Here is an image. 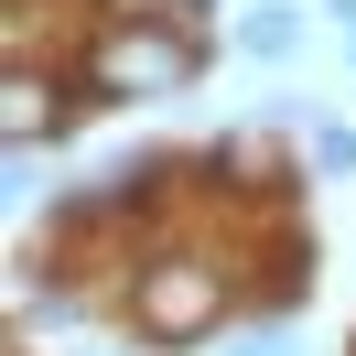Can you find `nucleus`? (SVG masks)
<instances>
[{
	"instance_id": "f257e3e1",
	"label": "nucleus",
	"mask_w": 356,
	"mask_h": 356,
	"mask_svg": "<svg viewBox=\"0 0 356 356\" xmlns=\"http://www.w3.org/2000/svg\"><path fill=\"white\" fill-rule=\"evenodd\" d=\"M238 291H248V259H227L216 238H173L130 281V334L152 356H195V346H216L238 324Z\"/></svg>"
},
{
	"instance_id": "f03ea898",
	"label": "nucleus",
	"mask_w": 356,
	"mask_h": 356,
	"mask_svg": "<svg viewBox=\"0 0 356 356\" xmlns=\"http://www.w3.org/2000/svg\"><path fill=\"white\" fill-rule=\"evenodd\" d=\"M216 44H184L173 22H108L87 54H76V97L87 108H152V97H184L205 76Z\"/></svg>"
},
{
	"instance_id": "7ed1b4c3",
	"label": "nucleus",
	"mask_w": 356,
	"mask_h": 356,
	"mask_svg": "<svg viewBox=\"0 0 356 356\" xmlns=\"http://www.w3.org/2000/svg\"><path fill=\"white\" fill-rule=\"evenodd\" d=\"M76 119H87L76 65H11V87H0V130H11V152H44V140H65Z\"/></svg>"
},
{
	"instance_id": "20e7f679",
	"label": "nucleus",
	"mask_w": 356,
	"mask_h": 356,
	"mask_svg": "<svg viewBox=\"0 0 356 356\" xmlns=\"http://www.w3.org/2000/svg\"><path fill=\"white\" fill-rule=\"evenodd\" d=\"M238 54L248 65H291L302 54V0H248L238 11Z\"/></svg>"
},
{
	"instance_id": "39448f33",
	"label": "nucleus",
	"mask_w": 356,
	"mask_h": 356,
	"mask_svg": "<svg viewBox=\"0 0 356 356\" xmlns=\"http://www.w3.org/2000/svg\"><path fill=\"white\" fill-rule=\"evenodd\" d=\"M302 162H313V173H356V130H346V119H313V130H302Z\"/></svg>"
},
{
	"instance_id": "423d86ee",
	"label": "nucleus",
	"mask_w": 356,
	"mask_h": 356,
	"mask_svg": "<svg viewBox=\"0 0 356 356\" xmlns=\"http://www.w3.org/2000/svg\"><path fill=\"white\" fill-rule=\"evenodd\" d=\"M152 22H173V33H184V44H216V0H162Z\"/></svg>"
},
{
	"instance_id": "0eeeda50",
	"label": "nucleus",
	"mask_w": 356,
	"mask_h": 356,
	"mask_svg": "<svg viewBox=\"0 0 356 356\" xmlns=\"http://www.w3.org/2000/svg\"><path fill=\"white\" fill-rule=\"evenodd\" d=\"M227 356H291V324H281V313H259V324H248Z\"/></svg>"
},
{
	"instance_id": "6e6552de",
	"label": "nucleus",
	"mask_w": 356,
	"mask_h": 356,
	"mask_svg": "<svg viewBox=\"0 0 356 356\" xmlns=\"http://www.w3.org/2000/svg\"><path fill=\"white\" fill-rule=\"evenodd\" d=\"M324 11H334V22H346V33H356V0H324Z\"/></svg>"
},
{
	"instance_id": "1a4fd4ad",
	"label": "nucleus",
	"mask_w": 356,
	"mask_h": 356,
	"mask_svg": "<svg viewBox=\"0 0 356 356\" xmlns=\"http://www.w3.org/2000/svg\"><path fill=\"white\" fill-rule=\"evenodd\" d=\"M11 356H33V346H11Z\"/></svg>"
},
{
	"instance_id": "9d476101",
	"label": "nucleus",
	"mask_w": 356,
	"mask_h": 356,
	"mask_svg": "<svg viewBox=\"0 0 356 356\" xmlns=\"http://www.w3.org/2000/svg\"><path fill=\"white\" fill-rule=\"evenodd\" d=\"M346 44H356V33H346Z\"/></svg>"
}]
</instances>
